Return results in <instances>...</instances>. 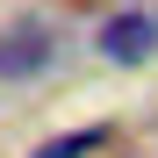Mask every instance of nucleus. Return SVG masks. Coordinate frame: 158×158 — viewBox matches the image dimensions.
<instances>
[{
    "instance_id": "7ed1b4c3",
    "label": "nucleus",
    "mask_w": 158,
    "mask_h": 158,
    "mask_svg": "<svg viewBox=\"0 0 158 158\" xmlns=\"http://www.w3.org/2000/svg\"><path fill=\"white\" fill-rule=\"evenodd\" d=\"M101 144H108V122H94V129H65V137L36 144V158H86V151H101Z\"/></svg>"
},
{
    "instance_id": "f257e3e1",
    "label": "nucleus",
    "mask_w": 158,
    "mask_h": 158,
    "mask_svg": "<svg viewBox=\"0 0 158 158\" xmlns=\"http://www.w3.org/2000/svg\"><path fill=\"white\" fill-rule=\"evenodd\" d=\"M151 36H158L151 15H115V22H101V58H115V65H144V58H151Z\"/></svg>"
},
{
    "instance_id": "f03ea898",
    "label": "nucleus",
    "mask_w": 158,
    "mask_h": 158,
    "mask_svg": "<svg viewBox=\"0 0 158 158\" xmlns=\"http://www.w3.org/2000/svg\"><path fill=\"white\" fill-rule=\"evenodd\" d=\"M50 65V36L43 29H7L0 36V79H36Z\"/></svg>"
}]
</instances>
